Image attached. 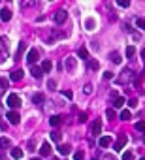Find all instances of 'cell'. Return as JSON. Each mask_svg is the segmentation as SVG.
<instances>
[{"label": "cell", "instance_id": "cell-24", "mask_svg": "<svg viewBox=\"0 0 145 160\" xmlns=\"http://www.w3.org/2000/svg\"><path fill=\"white\" fill-rule=\"evenodd\" d=\"M10 147V140L8 138H0V149H8Z\"/></svg>", "mask_w": 145, "mask_h": 160}, {"label": "cell", "instance_id": "cell-9", "mask_svg": "<svg viewBox=\"0 0 145 160\" xmlns=\"http://www.w3.org/2000/svg\"><path fill=\"white\" fill-rule=\"evenodd\" d=\"M23 76H25V72H23V70H13L11 76H10V79H11V81H21Z\"/></svg>", "mask_w": 145, "mask_h": 160}, {"label": "cell", "instance_id": "cell-5", "mask_svg": "<svg viewBox=\"0 0 145 160\" xmlns=\"http://www.w3.org/2000/svg\"><path fill=\"white\" fill-rule=\"evenodd\" d=\"M100 132H102V121L96 119V121L90 124V134H92V136H98Z\"/></svg>", "mask_w": 145, "mask_h": 160}, {"label": "cell", "instance_id": "cell-37", "mask_svg": "<svg viewBox=\"0 0 145 160\" xmlns=\"http://www.w3.org/2000/svg\"><path fill=\"white\" fill-rule=\"evenodd\" d=\"M83 156H85V154H83V151H77V153L74 154V158H76V160H83Z\"/></svg>", "mask_w": 145, "mask_h": 160}, {"label": "cell", "instance_id": "cell-13", "mask_svg": "<svg viewBox=\"0 0 145 160\" xmlns=\"http://www.w3.org/2000/svg\"><path fill=\"white\" fill-rule=\"evenodd\" d=\"M30 74H32V76H34L36 79H42V76H43V72H42V68H40V66H32Z\"/></svg>", "mask_w": 145, "mask_h": 160}, {"label": "cell", "instance_id": "cell-45", "mask_svg": "<svg viewBox=\"0 0 145 160\" xmlns=\"http://www.w3.org/2000/svg\"><path fill=\"white\" fill-rule=\"evenodd\" d=\"M141 57H143V58H145V49H143V51H141Z\"/></svg>", "mask_w": 145, "mask_h": 160}, {"label": "cell", "instance_id": "cell-40", "mask_svg": "<svg viewBox=\"0 0 145 160\" xmlns=\"http://www.w3.org/2000/svg\"><path fill=\"white\" fill-rule=\"evenodd\" d=\"M104 79H113V72H106L104 74Z\"/></svg>", "mask_w": 145, "mask_h": 160}, {"label": "cell", "instance_id": "cell-44", "mask_svg": "<svg viewBox=\"0 0 145 160\" xmlns=\"http://www.w3.org/2000/svg\"><path fill=\"white\" fill-rule=\"evenodd\" d=\"M8 128V124L6 123H2V121H0V130H6Z\"/></svg>", "mask_w": 145, "mask_h": 160}, {"label": "cell", "instance_id": "cell-1", "mask_svg": "<svg viewBox=\"0 0 145 160\" xmlns=\"http://www.w3.org/2000/svg\"><path fill=\"white\" fill-rule=\"evenodd\" d=\"M8 55H10V43H8V38L2 36L0 38V60H4Z\"/></svg>", "mask_w": 145, "mask_h": 160}, {"label": "cell", "instance_id": "cell-33", "mask_svg": "<svg viewBox=\"0 0 145 160\" xmlns=\"http://www.w3.org/2000/svg\"><path fill=\"white\" fill-rule=\"evenodd\" d=\"M136 25H138V28H141V30H145V19H141V17H139V19L136 21Z\"/></svg>", "mask_w": 145, "mask_h": 160}, {"label": "cell", "instance_id": "cell-25", "mask_svg": "<svg viewBox=\"0 0 145 160\" xmlns=\"http://www.w3.org/2000/svg\"><path fill=\"white\" fill-rule=\"evenodd\" d=\"M77 55H79V58H89V51H87L85 47H81V49L77 51Z\"/></svg>", "mask_w": 145, "mask_h": 160}, {"label": "cell", "instance_id": "cell-35", "mask_svg": "<svg viewBox=\"0 0 145 160\" xmlns=\"http://www.w3.org/2000/svg\"><path fill=\"white\" fill-rule=\"evenodd\" d=\"M117 4H119L121 8H128V6H130V2H128V0H119Z\"/></svg>", "mask_w": 145, "mask_h": 160}, {"label": "cell", "instance_id": "cell-20", "mask_svg": "<svg viewBox=\"0 0 145 160\" xmlns=\"http://www.w3.org/2000/svg\"><path fill=\"white\" fill-rule=\"evenodd\" d=\"M25 49H27V45L21 41V43H19V47H17V53H15V58H21V55H23V51H25Z\"/></svg>", "mask_w": 145, "mask_h": 160}, {"label": "cell", "instance_id": "cell-26", "mask_svg": "<svg viewBox=\"0 0 145 160\" xmlns=\"http://www.w3.org/2000/svg\"><path fill=\"white\" fill-rule=\"evenodd\" d=\"M89 68H90V70H98V68H100L98 60H89Z\"/></svg>", "mask_w": 145, "mask_h": 160}, {"label": "cell", "instance_id": "cell-18", "mask_svg": "<svg viewBox=\"0 0 145 160\" xmlns=\"http://www.w3.org/2000/svg\"><path fill=\"white\" fill-rule=\"evenodd\" d=\"M123 106H125V98H123V96H117V98L113 100V107L119 109V107H123Z\"/></svg>", "mask_w": 145, "mask_h": 160}, {"label": "cell", "instance_id": "cell-12", "mask_svg": "<svg viewBox=\"0 0 145 160\" xmlns=\"http://www.w3.org/2000/svg\"><path fill=\"white\" fill-rule=\"evenodd\" d=\"M40 68H42V72H43V74H47V72H51V68H53V64H51V60H43Z\"/></svg>", "mask_w": 145, "mask_h": 160}, {"label": "cell", "instance_id": "cell-22", "mask_svg": "<svg viewBox=\"0 0 145 160\" xmlns=\"http://www.w3.org/2000/svg\"><path fill=\"white\" fill-rule=\"evenodd\" d=\"M8 89V79H4V77H0V94L4 93V90Z\"/></svg>", "mask_w": 145, "mask_h": 160}, {"label": "cell", "instance_id": "cell-29", "mask_svg": "<svg viewBox=\"0 0 145 160\" xmlns=\"http://www.w3.org/2000/svg\"><path fill=\"white\" fill-rule=\"evenodd\" d=\"M134 53H136V47L134 45H128L126 47V57H134Z\"/></svg>", "mask_w": 145, "mask_h": 160}, {"label": "cell", "instance_id": "cell-34", "mask_svg": "<svg viewBox=\"0 0 145 160\" xmlns=\"http://www.w3.org/2000/svg\"><path fill=\"white\" fill-rule=\"evenodd\" d=\"M123 160H134V154H132L130 151H126V153H123Z\"/></svg>", "mask_w": 145, "mask_h": 160}, {"label": "cell", "instance_id": "cell-32", "mask_svg": "<svg viewBox=\"0 0 145 160\" xmlns=\"http://www.w3.org/2000/svg\"><path fill=\"white\" fill-rule=\"evenodd\" d=\"M106 117H108L109 121H113V119H115L117 115H115V111H113V109H108V111H106Z\"/></svg>", "mask_w": 145, "mask_h": 160}, {"label": "cell", "instance_id": "cell-21", "mask_svg": "<svg viewBox=\"0 0 145 160\" xmlns=\"http://www.w3.org/2000/svg\"><path fill=\"white\" fill-rule=\"evenodd\" d=\"M60 121H62V119H60L59 115H53V117L49 119V123H51V126H59V124H60Z\"/></svg>", "mask_w": 145, "mask_h": 160}, {"label": "cell", "instance_id": "cell-42", "mask_svg": "<svg viewBox=\"0 0 145 160\" xmlns=\"http://www.w3.org/2000/svg\"><path fill=\"white\" fill-rule=\"evenodd\" d=\"M47 87H49V89H55V87H57V83H55L53 79H49V83H47Z\"/></svg>", "mask_w": 145, "mask_h": 160}, {"label": "cell", "instance_id": "cell-4", "mask_svg": "<svg viewBox=\"0 0 145 160\" xmlns=\"http://www.w3.org/2000/svg\"><path fill=\"white\" fill-rule=\"evenodd\" d=\"M6 119L10 121V124H19V123H21V115H19L17 111H8Z\"/></svg>", "mask_w": 145, "mask_h": 160}, {"label": "cell", "instance_id": "cell-36", "mask_svg": "<svg viewBox=\"0 0 145 160\" xmlns=\"http://www.w3.org/2000/svg\"><path fill=\"white\" fill-rule=\"evenodd\" d=\"M83 90H85V94H90V93H92V85H90V83H87Z\"/></svg>", "mask_w": 145, "mask_h": 160}, {"label": "cell", "instance_id": "cell-16", "mask_svg": "<svg viewBox=\"0 0 145 160\" xmlns=\"http://www.w3.org/2000/svg\"><path fill=\"white\" fill-rule=\"evenodd\" d=\"M98 143H100V147H109L111 145V138H109V136H102Z\"/></svg>", "mask_w": 145, "mask_h": 160}, {"label": "cell", "instance_id": "cell-3", "mask_svg": "<svg viewBox=\"0 0 145 160\" xmlns=\"http://www.w3.org/2000/svg\"><path fill=\"white\" fill-rule=\"evenodd\" d=\"M126 141H128L126 134H121V136H119V140H117V141H115V145H113V149H115V151H121V149L126 145Z\"/></svg>", "mask_w": 145, "mask_h": 160}, {"label": "cell", "instance_id": "cell-28", "mask_svg": "<svg viewBox=\"0 0 145 160\" xmlns=\"http://www.w3.org/2000/svg\"><path fill=\"white\" fill-rule=\"evenodd\" d=\"M136 130L145 132V121H138V123H136Z\"/></svg>", "mask_w": 145, "mask_h": 160}, {"label": "cell", "instance_id": "cell-2", "mask_svg": "<svg viewBox=\"0 0 145 160\" xmlns=\"http://www.w3.org/2000/svg\"><path fill=\"white\" fill-rule=\"evenodd\" d=\"M6 104L11 107V111L13 109H17V107H21V98L17 96V94H10L8 96V100H6Z\"/></svg>", "mask_w": 145, "mask_h": 160}, {"label": "cell", "instance_id": "cell-14", "mask_svg": "<svg viewBox=\"0 0 145 160\" xmlns=\"http://www.w3.org/2000/svg\"><path fill=\"white\" fill-rule=\"evenodd\" d=\"M0 19H2V21H10L11 19V11L8 8H4L2 11H0Z\"/></svg>", "mask_w": 145, "mask_h": 160}, {"label": "cell", "instance_id": "cell-27", "mask_svg": "<svg viewBox=\"0 0 145 160\" xmlns=\"http://www.w3.org/2000/svg\"><path fill=\"white\" fill-rule=\"evenodd\" d=\"M94 25H96L94 19H87V21H85V27H87L89 30H92V28H94Z\"/></svg>", "mask_w": 145, "mask_h": 160}, {"label": "cell", "instance_id": "cell-7", "mask_svg": "<svg viewBox=\"0 0 145 160\" xmlns=\"http://www.w3.org/2000/svg\"><path fill=\"white\" fill-rule=\"evenodd\" d=\"M36 60H38V51H36V49H30V51L27 53V62L34 66V62H36Z\"/></svg>", "mask_w": 145, "mask_h": 160}, {"label": "cell", "instance_id": "cell-8", "mask_svg": "<svg viewBox=\"0 0 145 160\" xmlns=\"http://www.w3.org/2000/svg\"><path fill=\"white\" fill-rule=\"evenodd\" d=\"M40 154H42V156H49V154H51V145L47 143V141L42 143V147H40Z\"/></svg>", "mask_w": 145, "mask_h": 160}, {"label": "cell", "instance_id": "cell-48", "mask_svg": "<svg viewBox=\"0 0 145 160\" xmlns=\"http://www.w3.org/2000/svg\"><path fill=\"white\" fill-rule=\"evenodd\" d=\"M0 111H2V109H0Z\"/></svg>", "mask_w": 145, "mask_h": 160}, {"label": "cell", "instance_id": "cell-41", "mask_svg": "<svg viewBox=\"0 0 145 160\" xmlns=\"http://www.w3.org/2000/svg\"><path fill=\"white\" fill-rule=\"evenodd\" d=\"M87 121V113H81V115H79V123H85Z\"/></svg>", "mask_w": 145, "mask_h": 160}, {"label": "cell", "instance_id": "cell-46", "mask_svg": "<svg viewBox=\"0 0 145 160\" xmlns=\"http://www.w3.org/2000/svg\"><path fill=\"white\" fill-rule=\"evenodd\" d=\"M32 160H40V158H32Z\"/></svg>", "mask_w": 145, "mask_h": 160}, {"label": "cell", "instance_id": "cell-6", "mask_svg": "<svg viewBox=\"0 0 145 160\" xmlns=\"http://www.w3.org/2000/svg\"><path fill=\"white\" fill-rule=\"evenodd\" d=\"M66 17H68V13H66L64 10H59V11L55 13V23H57V25H62V23L66 21Z\"/></svg>", "mask_w": 145, "mask_h": 160}, {"label": "cell", "instance_id": "cell-11", "mask_svg": "<svg viewBox=\"0 0 145 160\" xmlns=\"http://www.w3.org/2000/svg\"><path fill=\"white\" fill-rule=\"evenodd\" d=\"M32 102H34V104H38V106H42V104L45 102V96H43L42 93H36V94L32 96Z\"/></svg>", "mask_w": 145, "mask_h": 160}, {"label": "cell", "instance_id": "cell-23", "mask_svg": "<svg viewBox=\"0 0 145 160\" xmlns=\"http://www.w3.org/2000/svg\"><path fill=\"white\" fill-rule=\"evenodd\" d=\"M132 117V113L128 111V109H123V111H121V119H123V121H128Z\"/></svg>", "mask_w": 145, "mask_h": 160}, {"label": "cell", "instance_id": "cell-10", "mask_svg": "<svg viewBox=\"0 0 145 160\" xmlns=\"http://www.w3.org/2000/svg\"><path fill=\"white\" fill-rule=\"evenodd\" d=\"M66 70L68 72H74L76 70V58L74 57H68L66 58Z\"/></svg>", "mask_w": 145, "mask_h": 160}, {"label": "cell", "instance_id": "cell-31", "mask_svg": "<svg viewBox=\"0 0 145 160\" xmlns=\"http://www.w3.org/2000/svg\"><path fill=\"white\" fill-rule=\"evenodd\" d=\"M111 60H113L115 64H121V55H119V53H111Z\"/></svg>", "mask_w": 145, "mask_h": 160}, {"label": "cell", "instance_id": "cell-17", "mask_svg": "<svg viewBox=\"0 0 145 160\" xmlns=\"http://www.w3.org/2000/svg\"><path fill=\"white\" fill-rule=\"evenodd\" d=\"M11 156H13L15 160H21V158H23V151H21L19 147H13V149H11Z\"/></svg>", "mask_w": 145, "mask_h": 160}, {"label": "cell", "instance_id": "cell-39", "mask_svg": "<svg viewBox=\"0 0 145 160\" xmlns=\"http://www.w3.org/2000/svg\"><path fill=\"white\" fill-rule=\"evenodd\" d=\"M62 94H64V96H66L68 100H70L72 96H74V94H72V90H62Z\"/></svg>", "mask_w": 145, "mask_h": 160}, {"label": "cell", "instance_id": "cell-15", "mask_svg": "<svg viewBox=\"0 0 145 160\" xmlns=\"http://www.w3.org/2000/svg\"><path fill=\"white\" fill-rule=\"evenodd\" d=\"M130 77H132V72H130V70H125V72H123V76H121L117 81H119V83H125V81H128Z\"/></svg>", "mask_w": 145, "mask_h": 160}, {"label": "cell", "instance_id": "cell-43", "mask_svg": "<svg viewBox=\"0 0 145 160\" xmlns=\"http://www.w3.org/2000/svg\"><path fill=\"white\" fill-rule=\"evenodd\" d=\"M102 160H115V158H113L111 154H104V158H102Z\"/></svg>", "mask_w": 145, "mask_h": 160}, {"label": "cell", "instance_id": "cell-30", "mask_svg": "<svg viewBox=\"0 0 145 160\" xmlns=\"http://www.w3.org/2000/svg\"><path fill=\"white\" fill-rule=\"evenodd\" d=\"M60 138H62L60 132H51V140H53V141H60Z\"/></svg>", "mask_w": 145, "mask_h": 160}, {"label": "cell", "instance_id": "cell-19", "mask_svg": "<svg viewBox=\"0 0 145 160\" xmlns=\"http://www.w3.org/2000/svg\"><path fill=\"white\" fill-rule=\"evenodd\" d=\"M70 151H72V147H70L68 143H66V145H59V153H60V154L66 156V154H70Z\"/></svg>", "mask_w": 145, "mask_h": 160}, {"label": "cell", "instance_id": "cell-38", "mask_svg": "<svg viewBox=\"0 0 145 160\" xmlns=\"http://www.w3.org/2000/svg\"><path fill=\"white\" fill-rule=\"evenodd\" d=\"M128 106H130V107H136V106H138V100H136V98H130V100H128Z\"/></svg>", "mask_w": 145, "mask_h": 160}, {"label": "cell", "instance_id": "cell-47", "mask_svg": "<svg viewBox=\"0 0 145 160\" xmlns=\"http://www.w3.org/2000/svg\"><path fill=\"white\" fill-rule=\"evenodd\" d=\"M139 160H145V158H139Z\"/></svg>", "mask_w": 145, "mask_h": 160}]
</instances>
